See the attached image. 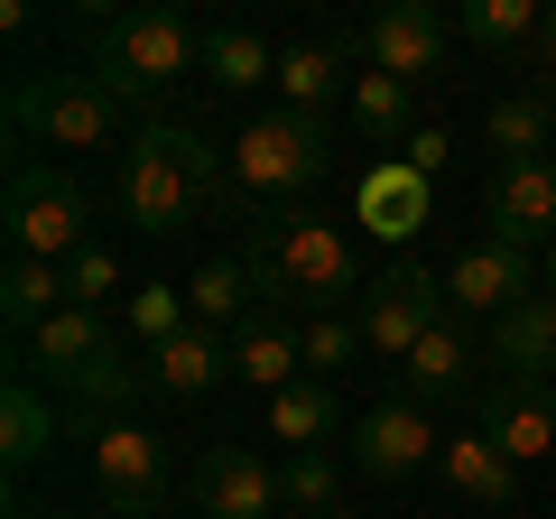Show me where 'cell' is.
<instances>
[{"label":"cell","mask_w":556,"mask_h":519,"mask_svg":"<svg viewBox=\"0 0 556 519\" xmlns=\"http://www.w3.org/2000/svg\"><path fill=\"white\" fill-rule=\"evenodd\" d=\"M547 298H556V241H547Z\"/></svg>","instance_id":"cell-40"},{"label":"cell","mask_w":556,"mask_h":519,"mask_svg":"<svg viewBox=\"0 0 556 519\" xmlns=\"http://www.w3.org/2000/svg\"><path fill=\"white\" fill-rule=\"evenodd\" d=\"M241 260H251V288H260V316H288V325H316V316H353V298L371 279L353 269V241L334 223H316L306 204H278L241 232Z\"/></svg>","instance_id":"cell-1"},{"label":"cell","mask_w":556,"mask_h":519,"mask_svg":"<svg viewBox=\"0 0 556 519\" xmlns=\"http://www.w3.org/2000/svg\"><path fill=\"white\" fill-rule=\"evenodd\" d=\"M353 65H362V28H343V38H316V47H278V102L288 112H334V102H353Z\"/></svg>","instance_id":"cell-15"},{"label":"cell","mask_w":556,"mask_h":519,"mask_svg":"<svg viewBox=\"0 0 556 519\" xmlns=\"http://www.w3.org/2000/svg\"><path fill=\"white\" fill-rule=\"evenodd\" d=\"M464 380H473V334H464V316L427 325V334H417V353L399 362V390H408L417 408H445V400H464Z\"/></svg>","instance_id":"cell-18"},{"label":"cell","mask_w":556,"mask_h":519,"mask_svg":"<svg viewBox=\"0 0 556 519\" xmlns=\"http://www.w3.org/2000/svg\"><path fill=\"white\" fill-rule=\"evenodd\" d=\"M445 316H455V306H445V279H437L417 251H399L390 269H371V288H362V306H353L362 353H380V362H408L417 334H427V325H445Z\"/></svg>","instance_id":"cell-6"},{"label":"cell","mask_w":556,"mask_h":519,"mask_svg":"<svg viewBox=\"0 0 556 519\" xmlns=\"http://www.w3.org/2000/svg\"><path fill=\"white\" fill-rule=\"evenodd\" d=\"M0 232H10V260H47V269H65L75 251H93V204H84V186L65 177V167L10 159Z\"/></svg>","instance_id":"cell-3"},{"label":"cell","mask_w":556,"mask_h":519,"mask_svg":"<svg viewBox=\"0 0 556 519\" xmlns=\"http://www.w3.org/2000/svg\"><path fill=\"white\" fill-rule=\"evenodd\" d=\"M65 298L93 306V316H112V298H121V251H112V241H93V251L65 260Z\"/></svg>","instance_id":"cell-35"},{"label":"cell","mask_w":556,"mask_h":519,"mask_svg":"<svg viewBox=\"0 0 556 519\" xmlns=\"http://www.w3.org/2000/svg\"><path fill=\"white\" fill-rule=\"evenodd\" d=\"M195 65H204V28L186 20V10H130V20H112L93 38V65H84V75L112 102H159L167 84H186Z\"/></svg>","instance_id":"cell-2"},{"label":"cell","mask_w":556,"mask_h":519,"mask_svg":"<svg viewBox=\"0 0 556 519\" xmlns=\"http://www.w3.org/2000/svg\"><path fill=\"white\" fill-rule=\"evenodd\" d=\"M437 56H445V10H427V0H390V10L362 20V65L371 75L417 84V75H437Z\"/></svg>","instance_id":"cell-12"},{"label":"cell","mask_w":556,"mask_h":519,"mask_svg":"<svg viewBox=\"0 0 556 519\" xmlns=\"http://www.w3.org/2000/svg\"><path fill=\"white\" fill-rule=\"evenodd\" d=\"M149 390H159V380H149V362H130V343H121V353H102L93 371L65 390V400H75L84 418H121V408H139Z\"/></svg>","instance_id":"cell-29"},{"label":"cell","mask_w":556,"mask_h":519,"mask_svg":"<svg viewBox=\"0 0 556 519\" xmlns=\"http://www.w3.org/2000/svg\"><path fill=\"white\" fill-rule=\"evenodd\" d=\"M75 427H84V445H93V492L112 501V519H159L167 473H177L159 427H139V418H84V408H75Z\"/></svg>","instance_id":"cell-5"},{"label":"cell","mask_w":556,"mask_h":519,"mask_svg":"<svg viewBox=\"0 0 556 519\" xmlns=\"http://www.w3.org/2000/svg\"><path fill=\"white\" fill-rule=\"evenodd\" d=\"M278 464L251 445H204L195 455V519H278Z\"/></svg>","instance_id":"cell-11"},{"label":"cell","mask_w":556,"mask_h":519,"mask_svg":"<svg viewBox=\"0 0 556 519\" xmlns=\"http://www.w3.org/2000/svg\"><path fill=\"white\" fill-rule=\"evenodd\" d=\"M10 519H56V510H28V501H10Z\"/></svg>","instance_id":"cell-39"},{"label":"cell","mask_w":556,"mask_h":519,"mask_svg":"<svg viewBox=\"0 0 556 519\" xmlns=\"http://www.w3.org/2000/svg\"><path fill=\"white\" fill-rule=\"evenodd\" d=\"M10 130L47 149H102L121 130V102L93 75H20L10 84Z\"/></svg>","instance_id":"cell-7"},{"label":"cell","mask_w":556,"mask_h":519,"mask_svg":"<svg viewBox=\"0 0 556 519\" xmlns=\"http://www.w3.org/2000/svg\"><path fill=\"white\" fill-rule=\"evenodd\" d=\"M149 380H159L167 400H204L214 380H232V334H214V325H186L177 343H159V353H149Z\"/></svg>","instance_id":"cell-23"},{"label":"cell","mask_w":556,"mask_h":519,"mask_svg":"<svg viewBox=\"0 0 556 519\" xmlns=\"http://www.w3.org/2000/svg\"><path fill=\"white\" fill-rule=\"evenodd\" d=\"M437 473H445V492H455V501H473V510H510V501H519V464L501 455V445L482 436V427H473V436H445Z\"/></svg>","instance_id":"cell-21"},{"label":"cell","mask_w":556,"mask_h":519,"mask_svg":"<svg viewBox=\"0 0 556 519\" xmlns=\"http://www.w3.org/2000/svg\"><path fill=\"white\" fill-rule=\"evenodd\" d=\"M278 501H288L298 519H334L343 464H334V455H288V464H278Z\"/></svg>","instance_id":"cell-32"},{"label":"cell","mask_w":556,"mask_h":519,"mask_svg":"<svg viewBox=\"0 0 556 519\" xmlns=\"http://www.w3.org/2000/svg\"><path fill=\"white\" fill-rule=\"evenodd\" d=\"M547 0H464V38L473 47H538Z\"/></svg>","instance_id":"cell-33"},{"label":"cell","mask_w":556,"mask_h":519,"mask_svg":"<svg viewBox=\"0 0 556 519\" xmlns=\"http://www.w3.org/2000/svg\"><path fill=\"white\" fill-rule=\"evenodd\" d=\"M121 316H130V343H149V353H159V343H177L186 325H195V306H186V288H130V306H121Z\"/></svg>","instance_id":"cell-34"},{"label":"cell","mask_w":556,"mask_h":519,"mask_svg":"<svg viewBox=\"0 0 556 519\" xmlns=\"http://www.w3.org/2000/svg\"><path fill=\"white\" fill-rule=\"evenodd\" d=\"M556 93H501L492 102V149L501 159H556Z\"/></svg>","instance_id":"cell-31"},{"label":"cell","mask_w":556,"mask_h":519,"mask_svg":"<svg viewBox=\"0 0 556 519\" xmlns=\"http://www.w3.org/2000/svg\"><path fill=\"white\" fill-rule=\"evenodd\" d=\"M437 455H445V436L427 427V408H417L408 390L353 418V473H371V482H408V473H427Z\"/></svg>","instance_id":"cell-9"},{"label":"cell","mask_w":556,"mask_h":519,"mask_svg":"<svg viewBox=\"0 0 556 519\" xmlns=\"http://www.w3.org/2000/svg\"><path fill=\"white\" fill-rule=\"evenodd\" d=\"M121 214H130V232H149V241L186 232V223L204 214L195 186H186V167H177V149H167V121L130 130V159H121Z\"/></svg>","instance_id":"cell-8"},{"label":"cell","mask_w":556,"mask_h":519,"mask_svg":"<svg viewBox=\"0 0 556 519\" xmlns=\"http://www.w3.org/2000/svg\"><path fill=\"white\" fill-rule=\"evenodd\" d=\"M529 65H538V93H556V0H547V20H538V47H529Z\"/></svg>","instance_id":"cell-37"},{"label":"cell","mask_w":556,"mask_h":519,"mask_svg":"<svg viewBox=\"0 0 556 519\" xmlns=\"http://www.w3.org/2000/svg\"><path fill=\"white\" fill-rule=\"evenodd\" d=\"M353 130L362 140H380L399 159V149L417 140V84H399V75H362L353 84Z\"/></svg>","instance_id":"cell-27"},{"label":"cell","mask_w":556,"mask_h":519,"mask_svg":"<svg viewBox=\"0 0 556 519\" xmlns=\"http://www.w3.org/2000/svg\"><path fill=\"white\" fill-rule=\"evenodd\" d=\"M204 75H214L223 93H251V84L278 75V47L260 38V28H204Z\"/></svg>","instance_id":"cell-30"},{"label":"cell","mask_w":556,"mask_h":519,"mask_svg":"<svg viewBox=\"0 0 556 519\" xmlns=\"http://www.w3.org/2000/svg\"><path fill=\"white\" fill-rule=\"evenodd\" d=\"M167 149H177V167H186V186H195V204H214L223 223H241V232H251L260 204H251V186L232 177V159H223L204 130H186V121H167Z\"/></svg>","instance_id":"cell-22"},{"label":"cell","mask_w":556,"mask_h":519,"mask_svg":"<svg viewBox=\"0 0 556 519\" xmlns=\"http://www.w3.org/2000/svg\"><path fill=\"white\" fill-rule=\"evenodd\" d=\"M482 436H492L519 473L547 464L556 455V390L547 380H492V390H482Z\"/></svg>","instance_id":"cell-14"},{"label":"cell","mask_w":556,"mask_h":519,"mask_svg":"<svg viewBox=\"0 0 556 519\" xmlns=\"http://www.w3.org/2000/svg\"><path fill=\"white\" fill-rule=\"evenodd\" d=\"M519 298H538V288H529V251H510V241H473V251L445 260V306L455 316L501 325Z\"/></svg>","instance_id":"cell-13"},{"label":"cell","mask_w":556,"mask_h":519,"mask_svg":"<svg viewBox=\"0 0 556 519\" xmlns=\"http://www.w3.org/2000/svg\"><path fill=\"white\" fill-rule=\"evenodd\" d=\"M325 159H334V112H288V102H278L269 121L241 130L232 177L251 186V204H269V195H306V186L325 177Z\"/></svg>","instance_id":"cell-4"},{"label":"cell","mask_w":556,"mask_h":519,"mask_svg":"<svg viewBox=\"0 0 556 519\" xmlns=\"http://www.w3.org/2000/svg\"><path fill=\"white\" fill-rule=\"evenodd\" d=\"M343 427V400H334V380H288L269 400V436L288 445V455H325V436Z\"/></svg>","instance_id":"cell-25"},{"label":"cell","mask_w":556,"mask_h":519,"mask_svg":"<svg viewBox=\"0 0 556 519\" xmlns=\"http://www.w3.org/2000/svg\"><path fill=\"white\" fill-rule=\"evenodd\" d=\"M492 371L501 380H556V298H519L510 316L492 325Z\"/></svg>","instance_id":"cell-20"},{"label":"cell","mask_w":556,"mask_h":519,"mask_svg":"<svg viewBox=\"0 0 556 519\" xmlns=\"http://www.w3.org/2000/svg\"><path fill=\"white\" fill-rule=\"evenodd\" d=\"M102 353H121V334H112V316H93V306H56V316L28 334V371H56V390H75Z\"/></svg>","instance_id":"cell-17"},{"label":"cell","mask_w":556,"mask_h":519,"mask_svg":"<svg viewBox=\"0 0 556 519\" xmlns=\"http://www.w3.org/2000/svg\"><path fill=\"white\" fill-rule=\"evenodd\" d=\"M56 306H75V298H65V269H47V260H10V269H0V316H10L20 343L38 334Z\"/></svg>","instance_id":"cell-28"},{"label":"cell","mask_w":556,"mask_h":519,"mask_svg":"<svg viewBox=\"0 0 556 519\" xmlns=\"http://www.w3.org/2000/svg\"><path fill=\"white\" fill-rule=\"evenodd\" d=\"M353 353H362V325L353 316H316V325H306V380L353 371Z\"/></svg>","instance_id":"cell-36"},{"label":"cell","mask_w":556,"mask_h":519,"mask_svg":"<svg viewBox=\"0 0 556 519\" xmlns=\"http://www.w3.org/2000/svg\"><path fill=\"white\" fill-rule=\"evenodd\" d=\"M427 186H437V177H417L408 159H371V167H362V186H353L362 232H380V241H417V232H427Z\"/></svg>","instance_id":"cell-16"},{"label":"cell","mask_w":556,"mask_h":519,"mask_svg":"<svg viewBox=\"0 0 556 519\" xmlns=\"http://www.w3.org/2000/svg\"><path fill=\"white\" fill-rule=\"evenodd\" d=\"M186 306H195V325H214V334H241V325L260 316V288H251V260H204L195 279H186Z\"/></svg>","instance_id":"cell-26"},{"label":"cell","mask_w":556,"mask_h":519,"mask_svg":"<svg viewBox=\"0 0 556 519\" xmlns=\"http://www.w3.org/2000/svg\"><path fill=\"white\" fill-rule=\"evenodd\" d=\"M47 445H56V408H47L38 371H10V390H0V464H10V473H28Z\"/></svg>","instance_id":"cell-24"},{"label":"cell","mask_w":556,"mask_h":519,"mask_svg":"<svg viewBox=\"0 0 556 519\" xmlns=\"http://www.w3.org/2000/svg\"><path fill=\"white\" fill-rule=\"evenodd\" d=\"M232 380H251L260 400H278L288 380H306V325H288V316H251L232 334Z\"/></svg>","instance_id":"cell-19"},{"label":"cell","mask_w":556,"mask_h":519,"mask_svg":"<svg viewBox=\"0 0 556 519\" xmlns=\"http://www.w3.org/2000/svg\"><path fill=\"white\" fill-rule=\"evenodd\" d=\"M482 214H492V241L547 251L556 241V159H501L492 186H482Z\"/></svg>","instance_id":"cell-10"},{"label":"cell","mask_w":556,"mask_h":519,"mask_svg":"<svg viewBox=\"0 0 556 519\" xmlns=\"http://www.w3.org/2000/svg\"><path fill=\"white\" fill-rule=\"evenodd\" d=\"M399 159H408L417 177H437V167H445V130H437V121H427V130H417L408 149H399Z\"/></svg>","instance_id":"cell-38"}]
</instances>
